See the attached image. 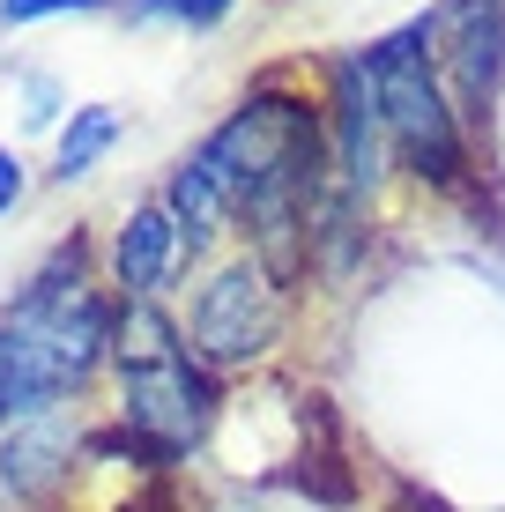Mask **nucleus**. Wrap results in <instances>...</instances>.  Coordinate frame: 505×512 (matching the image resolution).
Masks as SVG:
<instances>
[{"label": "nucleus", "instance_id": "f257e3e1", "mask_svg": "<svg viewBox=\"0 0 505 512\" xmlns=\"http://www.w3.org/2000/svg\"><path fill=\"white\" fill-rule=\"evenodd\" d=\"M186 164L231 208V231H246V253L268 275L298 282L320 238V216L335 201V156H327V104H305L283 82H260L208 127Z\"/></svg>", "mask_w": 505, "mask_h": 512}, {"label": "nucleus", "instance_id": "f03ea898", "mask_svg": "<svg viewBox=\"0 0 505 512\" xmlns=\"http://www.w3.org/2000/svg\"><path fill=\"white\" fill-rule=\"evenodd\" d=\"M112 372H119V438L149 468L186 461L216 423V372L186 349L179 320L149 297H119L112 320Z\"/></svg>", "mask_w": 505, "mask_h": 512}, {"label": "nucleus", "instance_id": "7ed1b4c3", "mask_svg": "<svg viewBox=\"0 0 505 512\" xmlns=\"http://www.w3.org/2000/svg\"><path fill=\"white\" fill-rule=\"evenodd\" d=\"M112 320L119 312L104 305V290L82 275V245H60V253L30 275V290L0 312L15 357L30 364V379H38V394L52 409H67V394H82V386L97 379V364H112Z\"/></svg>", "mask_w": 505, "mask_h": 512}, {"label": "nucleus", "instance_id": "20e7f679", "mask_svg": "<svg viewBox=\"0 0 505 512\" xmlns=\"http://www.w3.org/2000/svg\"><path fill=\"white\" fill-rule=\"evenodd\" d=\"M364 67H372V97L379 119H387V149L394 164L416 171L424 186L454 193L468 179V127H461V104L439 75V52H431L424 23H402L394 38L364 45Z\"/></svg>", "mask_w": 505, "mask_h": 512}, {"label": "nucleus", "instance_id": "39448f33", "mask_svg": "<svg viewBox=\"0 0 505 512\" xmlns=\"http://www.w3.org/2000/svg\"><path fill=\"white\" fill-rule=\"evenodd\" d=\"M290 320V282L268 275L253 253L208 268V282L194 290V312H186V349L208 364V372H246L260 364L275 342H283Z\"/></svg>", "mask_w": 505, "mask_h": 512}, {"label": "nucleus", "instance_id": "423d86ee", "mask_svg": "<svg viewBox=\"0 0 505 512\" xmlns=\"http://www.w3.org/2000/svg\"><path fill=\"white\" fill-rule=\"evenodd\" d=\"M327 156H335V193H350L357 208L387 186L394 149H387V119H379L364 52H342L335 75H327Z\"/></svg>", "mask_w": 505, "mask_h": 512}, {"label": "nucleus", "instance_id": "0eeeda50", "mask_svg": "<svg viewBox=\"0 0 505 512\" xmlns=\"http://www.w3.org/2000/svg\"><path fill=\"white\" fill-rule=\"evenodd\" d=\"M439 75L454 90L461 112H491V97L505 90V0H439L424 15Z\"/></svg>", "mask_w": 505, "mask_h": 512}, {"label": "nucleus", "instance_id": "6e6552de", "mask_svg": "<svg viewBox=\"0 0 505 512\" xmlns=\"http://www.w3.org/2000/svg\"><path fill=\"white\" fill-rule=\"evenodd\" d=\"M82 453H90V438L75 431V416H67V409L8 423V431H0V498L23 505V512H52Z\"/></svg>", "mask_w": 505, "mask_h": 512}, {"label": "nucleus", "instance_id": "1a4fd4ad", "mask_svg": "<svg viewBox=\"0 0 505 512\" xmlns=\"http://www.w3.org/2000/svg\"><path fill=\"white\" fill-rule=\"evenodd\" d=\"M186 260H194V253H186L164 193L142 201V208H127V223L112 231V282H119V297H149V305H156V297L179 282Z\"/></svg>", "mask_w": 505, "mask_h": 512}, {"label": "nucleus", "instance_id": "9d476101", "mask_svg": "<svg viewBox=\"0 0 505 512\" xmlns=\"http://www.w3.org/2000/svg\"><path fill=\"white\" fill-rule=\"evenodd\" d=\"M112 141H119V112L112 104H82V112H67V127L60 141H52V179H90V171L112 156Z\"/></svg>", "mask_w": 505, "mask_h": 512}, {"label": "nucleus", "instance_id": "9b49d317", "mask_svg": "<svg viewBox=\"0 0 505 512\" xmlns=\"http://www.w3.org/2000/svg\"><path fill=\"white\" fill-rule=\"evenodd\" d=\"M134 23H186V30H208L231 15V0H127Z\"/></svg>", "mask_w": 505, "mask_h": 512}, {"label": "nucleus", "instance_id": "f8f14e48", "mask_svg": "<svg viewBox=\"0 0 505 512\" xmlns=\"http://www.w3.org/2000/svg\"><path fill=\"white\" fill-rule=\"evenodd\" d=\"M82 8H112V0H0V23H45V15H82Z\"/></svg>", "mask_w": 505, "mask_h": 512}, {"label": "nucleus", "instance_id": "ddd939ff", "mask_svg": "<svg viewBox=\"0 0 505 512\" xmlns=\"http://www.w3.org/2000/svg\"><path fill=\"white\" fill-rule=\"evenodd\" d=\"M23 186H30V179H23V156H15V149H0V216H8V208L23 201Z\"/></svg>", "mask_w": 505, "mask_h": 512}]
</instances>
